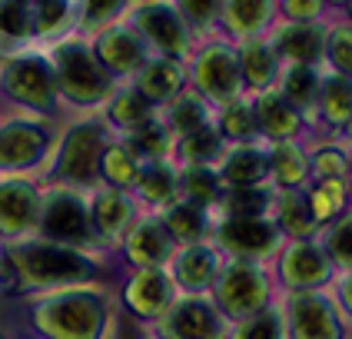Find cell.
Masks as SVG:
<instances>
[{"instance_id": "8d00e7d4", "label": "cell", "mask_w": 352, "mask_h": 339, "mask_svg": "<svg viewBox=\"0 0 352 339\" xmlns=\"http://www.w3.org/2000/svg\"><path fill=\"white\" fill-rule=\"evenodd\" d=\"M216 150H219V140H216L210 127H203V130L179 140V160H186L190 166H206V160L213 157Z\"/></svg>"}, {"instance_id": "d6986e66", "label": "cell", "mask_w": 352, "mask_h": 339, "mask_svg": "<svg viewBox=\"0 0 352 339\" xmlns=\"http://www.w3.org/2000/svg\"><path fill=\"white\" fill-rule=\"evenodd\" d=\"M47 146V133L37 123H10L0 130V166L3 170H23L37 163Z\"/></svg>"}, {"instance_id": "b9f144b4", "label": "cell", "mask_w": 352, "mask_h": 339, "mask_svg": "<svg viewBox=\"0 0 352 339\" xmlns=\"http://www.w3.org/2000/svg\"><path fill=\"white\" fill-rule=\"evenodd\" d=\"M326 117L333 120L336 127H342V123H349V83L346 77H336L326 83Z\"/></svg>"}, {"instance_id": "4fadbf2b", "label": "cell", "mask_w": 352, "mask_h": 339, "mask_svg": "<svg viewBox=\"0 0 352 339\" xmlns=\"http://www.w3.org/2000/svg\"><path fill=\"white\" fill-rule=\"evenodd\" d=\"M176 299L173 279L166 270H133V276L123 283V306L137 322H157L166 306Z\"/></svg>"}, {"instance_id": "c3c4849f", "label": "cell", "mask_w": 352, "mask_h": 339, "mask_svg": "<svg viewBox=\"0 0 352 339\" xmlns=\"http://www.w3.org/2000/svg\"><path fill=\"white\" fill-rule=\"evenodd\" d=\"M333 63L342 74L349 70V27H346V23L333 34Z\"/></svg>"}, {"instance_id": "ba28073f", "label": "cell", "mask_w": 352, "mask_h": 339, "mask_svg": "<svg viewBox=\"0 0 352 339\" xmlns=\"http://www.w3.org/2000/svg\"><path fill=\"white\" fill-rule=\"evenodd\" d=\"M276 276L286 293H313V289H322L333 283L336 270L316 239H296L279 250Z\"/></svg>"}, {"instance_id": "3957f363", "label": "cell", "mask_w": 352, "mask_h": 339, "mask_svg": "<svg viewBox=\"0 0 352 339\" xmlns=\"http://www.w3.org/2000/svg\"><path fill=\"white\" fill-rule=\"evenodd\" d=\"M210 299L223 319L233 326L239 319L253 316L266 306H276V283L266 263H246V259H226L216 276Z\"/></svg>"}, {"instance_id": "f546056e", "label": "cell", "mask_w": 352, "mask_h": 339, "mask_svg": "<svg viewBox=\"0 0 352 339\" xmlns=\"http://www.w3.org/2000/svg\"><path fill=\"white\" fill-rule=\"evenodd\" d=\"M226 339H286L283 336V316H279V306H266L253 316L239 319L230 326Z\"/></svg>"}, {"instance_id": "681fc988", "label": "cell", "mask_w": 352, "mask_h": 339, "mask_svg": "<svg viewBox=\"0 0 352 339\" xmlns=\"http://www.w3.org/2000/svg\"><path fill=\"white\" fill-rule=\"evenodd\" d=\"M117 7H120V0H87V14H83V20L94 27V23H100V20L110 17Z\"/></svg>"}, {"instance_id": "74e56055", "label": "cell", "mask_w": 352, "mask_h": 339, "mask_svg": "<svg viewBox=\"0 0 352 339\" xmlns=\"http://www.w3.org/2000/svg\"><path fill=\"white\" fill-rule=\"evenodd\" d=\"M110 117H113V123L126 127V130H137V127H143L150 120V103L140 94H120L113 100V107H110Z\"/></svg>"}, {"instance_id": "44dd1931", "label": "cell", "mask_w": 352, "mask_h": 339, "mask_svg": "<svg viewBox=\"0 0 352 339\" xmlns=\"http://www.w3.org/2000/svg\"><path fill=\"white\" fill-rule=\"evenodd\" d=\"M163 226H166V233L173 237L176 246H190V243H203L206 237V210L203 206H196L190 199H176L166 206V213H163Z\"/></svg>"}, {"instance_id": "d4e9b609", "label": "cell", "mask_w": 352, "mask_h": 339, "mask_svg": "<svg viewBox=\"0 0 352 339\" xmlns=\"http://www.w3.org/2000/svg\"><path fill=\"white\" fill-rule=\"evenodd\" d=\"M270 173V160L263 157L259 150H236L226 157L223 166V179L230 183V190H253L263 183V177Z\"/></svg>"}, {"instance_id": "7c38bea8", "label": "cell", "mask_w": 352, "mask_h": 339, "mask_svg": "<svg viewBox=\"0 0 352 339\" xmlns=\"http://www.w3.org/2000/svg\"><path fill=\"white\" fill-rule=\"evenodd\" d=\"M100 153H103V127L80 123L63 140L57 177L67 183H94V179H100Z\"/></svg>"}, {"instance_id": "5b68a950", "label": "cell", "mask_w": 352, "mask_h": 339, "mask_svg": "<svg viewBox=\"0 0 352 339\" xmlns=\"http://www.w3.org/2000/svg\"><path fill=\"white\" fill-rule=\"evenodd\" d=\"M283 336L286 339H346L349 319L339 313L333 296L322 289L313 293H286L279 303Z\"/></svg>"}, {"instance_id": "2e32d148", "label": "cell", "mask_w": 352, "mask_h": 339, "mask_svg": "<svg viewBox=\"0 0 352 339\" xmlns=\"http://www.w3.org/2000/svg\"><path fill=\"white\" fill-rule=\"evenodd\" d=\"M90 210V226L97 233L100 246H110V243H120L123 233L130 230V223L137 219V206L133 199L120 190H97L94 199L87 203Z\"/></svg>"}, {"instance_id": "ffe728a7", "label": "cell", "mask_w": 352, "mask_h": 339, "mask_svg": "<svg viewBox=\"0 0 352 339\" xmlns=\"http://www.w3.org/2000/svg\"><path fill=\"white\" fill-rule=\"evenodd\" d=\"M273 226L279 230V237H289V243H296V239H316V233H319L313 213L306 206V197L296 193V190H286L279 197Z\"/></svg>"}, {"instance_id": "8992f818", "label": "cell", "mask_w": 352, "mask_h": 339, "mask_svg": "<svg viewBox=\"0 0 352 339\" xmlns=\"http://www.w3.org/2000/svg\"><path fill=\"white\" fill-rule=\"evenodd\" d=\"M153 339H226L230 322L210 296H179L150 326Z\"/></svg>"}, {"instance_id": "484cf974", "label": "cell", "mask_w": 352, "mask_h": 339, "mask_svg": "<svg viewBox=\"0 0 352 339\" xmlns=\"http://www.w3.org/2000/svg\"><path fill=\"white\" fill-rule=\"evenodd\" d=\"M137 150L130 146H103L100 153V177L110 183V190H130L137 186V177H140V157H133Z\"/></svg>"}, {"instance_id": "7bdbcfd3", "label": "cell", "mask_w": 352, "mask_h": 339, "mask_svg": "<svg viewBox=\"0 0 352 339\" xmlns=\"http://www.w3.org/2000/svg\"><path fill=\"white\" fill-rule=\"evenodd\" d=\"M133 150L146 153V157H163L166 153V130L157 120H146L143 127L133 130Z\"/></svg>"}, {"instance_id": "6da1fadb", "label": "cell", "mask_w": 352, "mask_h": 339, "mask_svg": "<svg viewBox=\"0 0 352 339\" xmlns=\"http://www.w3.org/2000/svg\"><path fill=\"white\" fill-rule=\"evenodd\" d=\"M30 326L40 339H107L113 326V296L103 283L37 293L30 299Z\"/></svg>"}, {"instance_id": "1f68e13d", "label": "cell", "mask_w": 352, "mask_h": 339, "mask_svg": "<svg viewBox=\"0 0 352 339\" xmlns=\"http://www.w3.org/2000/svg\"><path fill=\"white\" fill-rule=\"evenodd\" d=\"M270 210V193L263 186L253 190H230V197L223 199V219H263Z\"/></svg>"}, {"instance_id": "e575fe53", "label": "cell", "mask_w": 352, "mask_h": 339, "mask_svg": "<svg viewBox=\"0 0 352 339\" xmlns=\"http://www.w3.org/2000/svg\"><path fill=\"white\" fill-rule=\"evenodd\" d=\"M273 177L283 190H296V183H302L306 177V157L289 143H279L273 150Z\"/></svg>"}, {"instance_id": "277c9868", "label": "cell", "mask_w": 352, "mask_h": 339, "mask_svg": "<svg viewBox=\"0 0 352 339\" xmlns=\"http://www.w3.org/2000/svg\"><path fill=\"white\" fill-rule=\"evenodd\" d=\"M37 237L60 243V246H74L83 253H94L100 246L97 233L90 226V210L80 199V193L57 186L47 197H40V219H37Z\"/></svg>"}, {"instance_id": "30bf717a", "label": "cell", "mask_w": 352, "mask_h": 339, "mask_svg": "<svg viewBox=\"0 0 352 339\" xmlns=\"http://www.w3.org/2000/svg\"><path fill=\"white\" fill-rule=\"evenodd\" d=\"M216 250L230 259L263 263L279 250V230L273 219H223L216 226Z\"/></svg>"}, {"instance_id": "52a82bcc", "label": "cell", "mask_w": 352, "mask_h": 339, "mask_svg": "<svg viewBox=\"0 0 352 339\" xmlns=\"http://www.w3.org/2000/svg\"><path fill=\"white\" fill-rule=\"evenodd\" d=\"M54 80L63 87V94L77 103H100L110 94V77L100 67L90 47L83 43H63L54 54Z\"/></svg>"}, {"instance_id": "7dc6e473", "label": "cell", "mask_w": 352, "mask_h": 339, "mask_svg": "<svg viewBox=\"0 0 352 339\" xmlns=\"http://www.w3.org/2000/svg\"><path fill=\"white\" fill-rule=\"evenodd\" d=\"M179 7H183V14L193 17L196 23H206V20H213V14L219 10V0H179Z\"/></svg>"}, {"instance_id": "f1b7e54d", "label": "cell", "mask_w": 352, "mask_h": 339, "mask_svg": "<svg viewBox=\"0 0 352 339\" xmlns=\"http://www.w3.org/2000/svg\"><path fill=\"white\" fill-rule=\"evenodd\" d=\"M137 186H140V193H143V199L153 203V206H170V203H176V193H179V179L163 163H153V166L140 170Z\"/></svg>"}, {"instance_id": "8fae6325", "label": "cell", "mask_w": 352, "mask_h": 339, "mask_svg": "<svg viewBox=\"0 0 352 339\" xmlns=\"http://www.w3.org/2000/svg\"><path fill=\"white\" fill-rule=\"evenodd\" d=\"M40 193L27 179L0 183V243H20L37 237Z\"/></svg>"}, {"instance_id": "7a4b0ae2", "label": "cell", "mask_w": 352, "mask_h": 339, "mask_svg": "<svg viewBox=\"0 0 352 339\" xmlns=\"http://www.w3.org/2000/svg\"><path fill=\"white\" fill-rule=\"evenodd\" d=\"M3 253L14 270V286L34 296L63 289V286H90L103 279V263L97 253H83V250L60 246L40 237L3 243Z\"/></svg>"}, {"instance_id": "4316f807", "label": "cell", "mask_w": 352, "mask_h": 339, "mask_svg": "<svg viewBox=\"0 0 352 339\" xmlns=\"http://www.w3.org/2000/svg\"><path fill=\"white\" fill-rule=\"evenodd\" d=\"M306 206L313 213L316 226H329L346 210V183L342 179H319L306 197Z\"/></svg>"}, {"instance_id": "f907efd6", "label": "cell", "mask_w": 352, "mask_h": 339, "mask_svg": "<svg viewBox=\"0 0 352 339\" xmlns=\"http://www.w3.org/2000/svg\"><path fill=\"white\" fill-rule=\"evenodd\" d=\"M319 7H322V0H286V10H289L293 17H302V20L316 17Z\"/></svg>"}, {"instance_id": "ac0fdd59", "label": "cell", "mask_w": 352, "mask_h": 339, "mask_svg": "<svg viewBox=\"0 0 352 339\" xmlns=\"http://www.w3.org/2000/svg\"><path fill=\"white\" fill-rule=\"evenodd\" d=\"M137 27L157 43L160 50H166L170 57H183L186 54V30H183V20H179V14L170 3H146V7H140Z\"/></svg>"}, {"instance_id": "9a60e30c", "label": "cell", "mask_w": 352, "mask_h": 339, "mask_svg": "<svg viewBox=\"0 0 352 339\" xmlns=\"http://www.w3.org/2000/svg\"><path fill=\"white\" fill-rule=\"evenodd\" d=\"M3 87L7 94L27 107H54V97H57V80H54V70L50 63L40 57H20L14 60L7 70H3Z\"/></svg>"}, {"instance_id": "f6af8a7d", "label": "cell", "mask_w": 352, "mask_h": 339, "mask_svg": "<svg viewBox=\"0 0 352 339\" xmlns=\"http://www.w3.org/2000/svg\"><path fill=\"white\" fill-rule=\"evenodd\" d=\"M223 130H226L230 137H250V133L256 130L253 107H246V103L233 100V103L226 107V113H223Z\"/></svg>"}, {"instance_id": "f5cc1de1", "label": "cell", "mask_w": 352, "mask_h": 339, "mask_svg": "<svg viewBox=\"0 0 352 339\" xmlns=\"http://www.w3.org/2000/svg\"><path fill=\"white\" fill-rule=\"evenodd\" d=\"M0 339H7V336H3V329H0Z\"/></svg>"}, {"instance_id": "cb8c5ba5", "label": "cell", "mask_w": 352, "mask_h": 339, "mask_svg": "<svg viewBox=\"0 0 352 339\" xmlns=\"http://www.w3.org/2000/svg\"><path fill=\"white\" fill-rule=\"evenodd\" d=\"M322 40L326 37H322L319 23H289L276 34V47L286 57H293L296 63L309 67V60H319V54H322Z\"/></svg>"}, {"instance_id": "816d5d0a", "label": "cell", "mask_w": 352, "mask_h": 339, "mask_svg": "<svg viewBox=\"0 0 352 339\" xmlns=\"http://www.w3.org/2000/svg\"><path fill=\"white\" fill-rule=\"evenodd\" d=\"M117 339H153V333H150V326H143V322H123V329H120Z\"/></svg>"}, {"instance_id": "603a6c76", "label": "cell", "mask_w": 352, "mask_h": 339, "mask_svg": "<svg viewBox=\"0 0 352 339\" xmlns=\"http://www.w3.org/2000/svg\"><path fill=\"white\" fill-rule=\"evenodd\" d=\"M94 57L100 60V67L107 63L110 70H117V74H126V70H133L140 60H143V47H140V40L130 34V30H123V27H113V30H107L97 43V54Z\"/></svg>"}, {"instance_id": "9c48e42d", "label": "cell", "mask_w": 352, "mask_h": 339, "mask_svg": "<svg viewBox=\"0 0 352 339\" xmlns=\"http://www.w3.org/2000/svg\"><path fill=\"white\" fill-rule=\"evenodd\" d=\"M223 263L226 256L213 243L203 239V243H190V246H176V253L166 263V276L173 279L179 296H210Z\"/></svg>"}, {"instance_id": "7402d4cb", "label": "cell", "mask_w": 352, "mask_h": 339, "mask_svg": "<svg viewBox=\"0 0 352 339\" xmlns=\"http://www.w3.org/2000/svg\"><path fill=\"white\" fill-rule=\"evenodd\" d=\"M253 120H256V130H263L266 137H293L299 130V113L293 110V103H286V97L279 94H266V97L256 100L253 107Z\"/></svg>"}, {"instance_id": "d590c367", "label": "cell", "mask_w": 352, "mask_h": 339, "mask_svg": "<svg viewBox=\"0 0 352 339\" xmlns=\"http://www.w3.org/2000/svg\"><path fill=\"white\" fill-rule=\"evenodd\" d=\"M183 190H186V199L196 203V206H210L216 197H219V179L210 166H190L183 173Z\"/></svg>"}, {"instance_id": "60d3db41", "label": "cell", "mask_w": 352, "mask_h": 339, "mask_svg": "<svg viewBox=\"0 0 352 339\" xmlns=\"http://www.w3.org/2000/svg\"><path fill=\"white\" fill-rule=\"evenodd\" d=\"M173 127L183 133V137L203 130V127H206V107H203L196 97H179L173 103Z\"/></svg>"}, {"instance_id": "5bb4252c", "label": "cell", "mask_w": 352, "mask_h": 339, "mask_svg": "<svg viewBox=\"0 0 352 339\" xmlns=\"http://www.w3.org/2000/svg\"><path fill=\"white\" fill-rule=\"evenodd\" d=\"M120 243L133 270H166L170 256L176 253L173 237L166 233L160 217H137Z\"/></svg>"}, {"instance_id": "ee69618b", "label": "cell", "mask_w": 352, "mask_h": 339, "mask_svg": "<svg viewBox=\"0 0 352 339\" xmlns=\"http://www.w3.org/2000/svg\"><path fill=\"white\" fill-rule=\"evenodd\" d=\"M67 17V0H34L30 3V23L34 30H54Z\"/></svg>"}, {"instance_id": "bcb514c9", "label": "cell", "mask_w": 352, "mask_h": 339, "mask_svg": "<svg viewBox=\"0 0 352 339\" xmlns=\"http://www.w3.org/2000/svg\"><path fill=\"white\" fill-rule=\"evenodd\" d=\"M313 166L319 179H342L346 177V170H349V160L346 153H339V150H319L313 157Z\"/></svg>"}, {"instance_id": "836d02e7", "label": "cell", "mask_w": 352, "mask_h": 339, "mask_svg": "<svg viewBox=\"0 0 352 339\" xmlns=\"http://www.w3.org/2000/svg\"><path fill=\"white\" fill-rule=\"evenodd\" d=\"M239 70L246 74V80L253 83V87H270L276 77V57L270 47H263V43H250L246 50H243V63H239Z\"/></svg>"}, {"instance_id": "e0dca14e", "label": "cell", "mask_w": 352, "mask_h": 339, "mask_svg": "<svg viewBox=\"0 0 352 339\" xmlns=\"http://www.w3.org/2000/svg\"><path fill=\"white\" fill-rule=\"evenodd\" d=\"M196 80L199 87L210 94V97L230 100L239 87V60L230 47L216 43V47H206L199 60H196Z\"/></svg>"}, {"instance_id": "d6a6232c", "label": "cell", "mask_w": 352, "mask_h": 339, "mask_svg": "<svg viewBox=\"0 0 352 339\" xmlns=\"http://www.w3.org/2000/svg\"><path fill=\"white\" fill-rule=\"evenodd\" d=\"M270 20V0H226V23L236 34H253Z\"/></svg>"}, {"instance_id": "83f0119b", "label": "cell", "mask_w": 352, "mask_h": 339, "mask_svg": "<svg viewBox=\"0 0 352 339\" xmlns=\"http://www.w3.org/2000/svg\"><path fill=\"white\" fill-rule=\"evenodd\" d=\"M179 87H183V70H179V63H173V60H153V63H146L143 74H140L143 100L146 97L166 100V97H173Z\"/></svg>"}, {"instance_id": "f35d334b", "label": "cell", "mask_w": 352, "mask_h": 339, "mask_svg": "<svg viewBox=\"0 0 352 339\" xmlns=\"http://www.w3.org/2000/svg\"><path fill=\"white\" fill-rule=\"evenodd\" d=\"M316 90H319V77H316V70L302 67V63H296L293 70L286 74V97L293 100L296 107H306V103H313V100H316Z\"/></svg>"}, {"instance_id": "4dcf8cb0", "label": "cell", "mask_w": 352, "mask_h": 339, "mask_svg": "<svg viewBox=\"0 0 352 339\" xmlns=\"http://www.w3.org/2000/svg\"><path fill=\"white\" fill-rule=\"evenodd\" d=\"M349 213H342L339 219H333L329 226H326V237H322V253L326 259L333 263L336 273H349L352 266V239H349Z\"/></svg>"}, {"instance_id": "ab89813d", "label": "cell", "mask_w": 352, "mask_h": 339, "mask_svg": "<svg viewBox=\"0 0 352 339\" xmlns=\"http://www.w3.org/2000/svg\"><path fill=\"white\" fill-rule=\"evenodd\" d=\"M0 30L10 37H27L34 30L27 0H0Z\"/></svg>"}]
</instances>
